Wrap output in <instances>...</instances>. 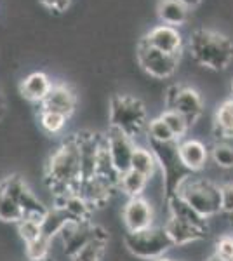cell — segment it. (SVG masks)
Segmentation results:
<instances>
[{"label": "cell", "instance_id": "1", "mask_svg": "<svg viewBox=\"0 0 233 261\" xmlns=\"http://www.w3.org/2000/svg\"><path fill=\"white\" fill-rule=\"evenodd\" d=\"M44 178L53 195L79 190L82 181V164H80V151L75 134L63 141L49 155Z\"/></svg>", "mask_w": 233, "mask_h": 261}, {"label": "cell", "instance_id": "2", "mask_svg": "<svg viewBox=\"0 0 233 261\" xmlns=\"http://www.w3.org/2000/svg\"><path fill=\"white\" fill-rule=\"evenodd\" d=\"M188 50L197 65L213 71L226 70L233 61V40L209 28H198L190 35Z\"/></svg>", "mask_w": 233, "mask_h": 261}, {"label": "cell", "instance_id": "3", "mask_svg": "<svg viewBox=\"0 0 233 261\" xmlns=\"http://www.w3.org/2000/svg\"><path fill=\"white\" fill-rule=\"evenodd\" d=\"M110 127L122 130L134 141L139 136H146L148 119L146 105L138 96L131 94H113L108 108Z\"/></svg>", "mask_w": 233, "mask_h": 261}, {"label": "cell", "instance_id": "4", "mask_svg": "<svg viewBox=\"0 0 233 261\" xmlns=\"http://www.w3.org/2000/svg\"><path fill=\"white\" fill-rule=\"evenodd\" d=\"M177 195L183 199L193 211H197L202 218L209 220L221 213V195L219 185L209 179H192L188 178L177 190Z\"/></svg>", "mask_w": 233, "mask_h": 261}, {"label": "cell", "instance_id": "5", "mask_svg": "<svg viewBox=\"0 0 233 261\" xmlns=\"http://www.w3.org/2000/svg\"><path fill=\"white\" fill-rule=\"evenodd\" d=\"M124 244L131 254L146 261L162 258L174 247L164 226L155 225L141 231H125Z\"/></svg>", "mask_w": 233, "mask_h": 261}, {"label": "cell", "instance_id": "6", "mask_svg": "<svg viewBox=\"0 0 233 261\" xmlns=\"http://www.w3.org/2000/svg\"><path fill=\"white\" fill-rule=\"evenodd\" d=\"M136 60L146 75L157 79V81H165V79H171L179 68L181 56L162 53V50L150 47L143 40H139L136 47Z\"/></svg>", "mask_w": 233, "mask_h": 261}, {"label": "cell", "instance_id": "7", "mask_svg": "<svg viewBox=\"0 0 233 261\" xmlns=\"http://www.w3.org/2000/svg\"><path fill=\"white\" fill-rule=\"evenodd\" d=\"M0 188H2L7 195L12 197V200H14L16 204L19 205L21 211H23L24 218H37V220H42V218L49 213L50 207H47V205L32 192V188L28 187V183L21 178V176L12 174V176L4 178L0 181Z\"/></svg>", "mask_w": 233, "mask_h": 261}, {"label": "cell", "instance_id": "8", "mask_svg": "<svg viewBox=\"0 0 233 261\" xmlns=\"http://www.w3.org/2000/svg\"><path fill=\"white\" fill-rule=\"evenodd\" d=\"M165 105L188 120L190 125L197 124L204 115V99L200 92L190 86H171L165 94Z\"/></svg>", "mask_w": 233, "mask_h": 261}, {"label": "cell", "instance_id": "9", "mask_svg": "<svg viewBox=\"0 0 233 261\" xmlns=\"http://www.w3.org/2000/svg\"><path fill=\"white\" fill-rule=\"evenodd\" d=\"M101 235H108V231L97 223H68L59 233V239H61L65 254L71 259L82 247H86L89 242Z\"/></svg>", "mask_w": 233, "mask_h": 261}, {"label": "cell", "instance_id": "10", "mask_svg": "<svg viewBox=\"0 0 233 261\" xmlns=\"http://www.w3.org/2000/svg\"><path fill=\"white\" fill-rule=\"evenodd\" d=\"M105 140H107L108 153L113 162V167H115L118 174H124L131 169V162H133V155L138 143L122 130L113 127H108Z\"/></svg>", "mask_w": 233, "mask_h": 261}, {"label": "cell", "instance_id": "11", "mask_svg": "<svg viewBox=\"0 0 233 261\" xmlns=\"http://www.w3.org/2000/svg\"><path fill=\"white\" fill-rule=\"evenodd\" d=\"M150 47H155L162 53L174 54V56H181L185 47V39L179 28L169 27V24H157V27L150 28L145 37L141 39Z\"/></svg>", "mask_w": 233, "mask_h": 261}, {"label": "cell", "instance_id": "12", "mask_svg": "<svg viewBox=\"0 0 233 261\" xmlns=\"http://www.w3.org/2000/svg\"><path fill=\"white\" fill-rule=\"evenodd\" d=\"M122 221L127 231H141L155 225L153 205L145 197H134L122 209Z\"/></svg>", "mask_w": 233, "mask_h": 261}, {"label": "cell", "instance_id": "13", "mask_svg": "<svg viewBox=\"0 0 233 261\" xmlns=\"http://www.w3.org/2000/svg\"><path fill=\"white\" fill-rule=\"evenodd\" d=\"M54 197L53 207L61 209L66 216L73 223H89L92 221V214H94V207L84 199V195L79 190H71L65 193H58Z\"/></svg>", "mask_w": 233, "mask_h": 261}, {"label": "cell", "instance_id": "14", "mask_svg": "<svg viewBox=\"0 0 233 261\" xmlns=\"http://www.w3.org/2000/svg\"><path fill=\"white\" fill-rule=\"evenodd\" d=\"M177 155H179L181 166L192 174V172L205 169L209 161V148L204 141L197 138H183L181 141H177Z\"/></svg>", "mask_w": 233, "mask_h": 261}, {"label": "cell", "instance_id": "15", "mask_svg": "<svg viewBox=\"0 0 233 261\" xmlns=\"http://www.w3.org/2000/svg\"><path fill=\"white\" fill-rule=\"evenodd\" d=\"M40 110H49L61 113L63 117L70 119L77 110V94L65 84H53L49 94L40 103Z\"/></svg>", "mask_w": 233, "mask_h": 261}, {"label": "cell", "instance_id": "16", "mask_svg": "<svg viewBox=\"0 0 233 261\" xmlns=\"http://www.w3.org/2000/svg\"><path fill=\"white\" fill-rule=\"evenodd\" d=\"M162 226L165 228V231H167L169 239H171L174 247L188 246V244L204 241L207 237V230L198 228V226L192 225V223L179 220V218H176V216H171V214H169V218L165 220Z\"/></svg>", "mask_w": 233, "mask_h": 261}, {"label": "cell", "instance_id": "17", "mask_svg": "<svg viewBox=\"0 0 233 261\" xmlns=\"http://www.w3.org/2000/svg\"><path fill=\"white\" fill-rule=\"evenodd\" d=\"M79 192L82 193L84 199H86L92 207L99 209V207H105L110 202V199H112L113 193L118 190L113 185L92 176V178L82 179V183H80V187H79Z\"/></svg>", "mask_w": 233, "mask_h": 261}, {"label": "cell", "instance_id": "18", "mask_svg": "<svg viewBox=\"0 0 233 261\" xmlns=\"http://www.w3.org/2000/svg\"><path fill=\"white\" fill-rule=\"evenodd\" d=\"M53 82H50L49 75L44 71H33L27 75L19 84V92L24 99L32 101V103H42L45 96L49 94Z\"/></svg>", "mask_w": 233, "mask_h": 261}, {"label": "cell", "instance_id": "19", "mask_svg": "<svg viewBox=\"0 0 233 261\" xmlns=\"http://www.w3.org/2000/svg\"><path fill=\"white\" fill-rule=\"evenodd\" d=\"M157 16L162 24L179 28L190 21V9L181 0H160L157 6Z\"/></svg>", "mask_w": 233, "mask_h": 261}, {"label": "cell", "instance_id": "20", "mask_svg": "<svg viewBox=\"0 0 233 261\" xmlns=\"http://www.w3.org/2000/svg\"><path fill=\"white\" fill-rule=\"evenodd\" d=\"M131 169L143 174L148 179L153 178L157 169H159V162H157L153 150H151L150 146L136 145V150H134V155H133V162H131Z\"/></svg>", "mask_w": 233, "mask_h": 261}, {"label": "cell", "instance_id": "21", "mask_svg": "<svg viewBox=\"0 0 233 261\" xmlns=\"http://www.w3.org/2000/svg\"><path fill=\"white\" fill-rule=\"evenodd\" d=\"M165 202H167V209H169V214H171V216H176V218H179V220H185L195 226H198V228L207 230L205 218H202L197 211H193V209L190 207L179 195H174L172 199H169Z\"/></svg>", "mask_w": 233, "mask_h": 261}, {"label": "cell", "instance_id": "22", "mask_svg": "<svg viewBox=\"0 0 233 261\" xmlns=\"http://www.w3.org/2000/svg\"><path fill=\"white\" fill-rule=\"evenodd\" d=\"M216 133L219 134L221 141L231 140L233 138V98L224 99L216 110L214 119Z\"/></svg>", "mask_w": 233, "mask_h": 261}, {"label": "cell", "instance_id": "23", "mask_svg": "<svg viewBox=\"0 0 233 261\" xmlns=\"http://www.w3.org/2000/svg\"><path fill=\"white\" fill-rule=\"evenodd\" d=\"M148 178H145L139 172L129 169L124 174H120L118 178V192H122L124 195H127L129 199H134V197H143V192L146 190L148 187Z\"/></svg>", "mask_w": 233, "mask_h": 261}, {"label": "cell", "instance_id": "24", "mask_svg": "<svg viewBox=\"0 0 233 261\" xmlns=\"http://www.w3.org/2000/svg\"><path fill=\"white\" fill-rule=\"evenodd\" d=\"M68 223H73V221H71L61 209L50 207L49 213L42 218V235H45L50 241H54L56 237H59V233H61L63 228H65Z\"/></svg>", "mask_w": 233, "mask_h": 261}, {"label": "cell", "instance_id": "25", "mask_svg": "<svg viewBox=\"0 0 233 261\" xmlns=\"http://www.w3.org/2000/svg\"><path fill=\"white\" fill-rule=\"evenodd\" d=\"M108 241H110V235L96 237L94 241L89 242L86 247H82V249L71 258V261H103L105 256H107Z\"/></svg>", "mask_w": 233, "mask_h": 261}, {"label": "cell", "instance_id": "26", "mask_svg": "<svg viewBox=\"0 0 233 261\" xmlns=\"http://www.w3.org/2000/svg\"><path fill=\"white\" fill-rule=\"evenodd\" d=\"M159 117L165 122V124H167V127L171 129V133L174 134V138L177 141H181L183 138H186L190 127H192V125L188 124V120H186L181 113L172 110V108H165Z\"/></svg>", "mask_w": 233, "mask_h": 261}, {"label": "cell", "instance_id": "27", "mask_svg": "<svg viewBox=\"0 0 233 261\" xmlns=\"http://www.w3.org/2000/svg\"><path fill=\"white\" fill-rule=\"evenodd\" d=\"M209 159L219 169H233V145L228 141H216L209 148Z\"/></svg>", "mask_w": 233, "mask_h": 261}, {"label": "cell", "instance_id": "28", "mask_svg": "<svg viewBox=\"0 0 233 261\" xmlns=\"http://www.w3.org/2000/svg\"><path fill=\"white\" fill-rule=\"evenodd\" d=\"M50 247L53 241L45 235H40L35 241L24 244V254L28 261H47L50 259Z\"/></svg>", "mask_w": 233, "mask_h": 261}, {"label": "cell", "instance_id": "29", "mask_svg": "<svg viewBox=\"0 0 233 261\" xmlns=\"http://www.w3.org/2000/svg\"><path fill=\"white\" fill-rule=\"evenodd\" d=\"M146 136H148V143H171V141H177L174 138V134L171 133V129L167 127V124L160 119V117H155L148 122L146 125Z\"/></svg>", "mask_w": 233, "mask_h": 261}, {"label": "cell", "instance_id": "30", "mask_svg": "<svg viewBox=\"0 0 233 261\" xmlns=\"http://www.w3.org/2000/svg\"><path fill=\"white\" fill-rule=\"evenodd\" d=\"M23 218L24 216H23V211L19 209V205L12 200L11 195H7V193L0 188V221L19 223Z\"/></svg>", "mask_w": 233, "mask_h": 261}, {"label": "cell", "instance_id": "31", "mask_svg": "<svg viewBox=\"0 0 233 261\" xmlns=\"http://www.w3.org/2000/svg\"><path fill=\"white\" fill-rule=\"evenodd\" d=\"M66 117H63L61 113L56 112H49V110H40L39 122L42 125V129L49 134H59L66 125Z\"/></svg>", "mask_w": 233, "mask_h": 261}, {"label": "cell", "instance_id": "32", "mask_svg": "<svg viewBox=\"0 0 233 261\" xmlns=\"http://www.w3.org/2000/svg\"><path fill=\"white\" fill-rule=\"evenodd\" d=\"M16 226L24 244L35 241L42 235V220H37V218H23L19 223H16Z\"/></svg>", "mask_w": 233, "mask_h": 261}, {"label": "cell", "instance_id": "33", "mask_svg": "<svg viewBox=\"0 0 233 261\" xmlns=\"http://www.w3.org/2000/svg\"><path fill=\"white\" fill-rule=\"evenodd\" d=\"M214 254L224 261H233V235H221L216 241Z\"/></svg>", "mask_w": 233, "mask_h": 261}, {"label": "cell", "instance_id": "34", "mask_svg": "<svg viewBox=\"0 0 233 261\" xmlns=\"http://www.w3.org/2000/svg\"><path fill=\"white\" fill-rule=\"evenodd\" d=\"M219 195H221V213L233 214V183L219 185Z\"/></svg>", "mask_w": 233, "mask_h": 261}, {"label": "cell", "instance_id": "35", "mask_svg": "<svg viewBox=\"0 0 233 261\" xmlns=\"http://www.w3.org/2000/svg\"><path fill=\"white\" fill-rule=\"evenodd\" d=\"M44 7H47L50 11H56V12H65L70 7L71 0H39Z\"/></svg>", "mask_w": 233, "mask_h": 261}, {"label": "cell", "instance_id": "36", "mask_svg": "<svg viewBox=\"0 0 233 261\" xmlns=\"http://www.w3.org/2000/svg\"><path fill=\"white\" fill-rule=\"evenodd\" d=\"M181 2H183L185 6L188 7L190 11H192V9H195V7H198V6H200V2H202V0H181Z\"/></svg>", "mask_w": 233, "mask_h": 261}, {"label": "cell", "instance_id": "37", "mask_svg": "<svg viewBox=\"0 0 233 261\" xmlns=\"http://www.w3.org/2000/svg\"><path fill=\"white\" fill-rule=\"evenodd\" d=\"M205 261H224V259H223V258H219V256H216L214 252H213V254H211Z\"/></svg>", "mask_w": 233, "mask_h": 261}, {"label": "cell", "instance_id": "38", "mask_svg": "<svg viewBox=\"0 0 233 261\" xmlns=\"http://www.w3.org/2000/svg\"><path fill=\"white\" fill-rule=\"evenodd\" d=\"M155 261H176V259H172V258H167V256H162V258H159V259H155Z\"/></svg>", "mask_w": 233, "mask_h": 261}, {"label": "cell", "instance_id": "39", "mask_svg": "<svg viewBox=\"0 0 233 261\" xmlns=\"http://www.w3.org/2000/svg\"><path fill=\"white\" fill-rule=\"evenodd\" d=\"M231 96H233V81H231Z\"/></svg>", "mask_w": 233, "mask_h": 261}, {"label": "cell", "instance_id": "40", "mask_svg": "<svg viewBox=\"0 0 233 261\" xmlns=\"http://www.w3.org/2000/svg\"><path fill=\"white\" fill-rule=\"evenodd\" d=\"M47 261H50V259H47Z\"/></svg>", "mask_w": 233, "mask_h": 261}, {"label": "cell", "instance_id": "41", "mask_svg": "<svg viewBox=\"0 0 233 261\" xmlns=\"http://www.w3.org/2000/svg\"><path fill=\"white\" fill-rule=\"evenodd\" d=\"M231 98H233V96H231Z\"/></svg>", "mask_w": 233, "mask_h": 261}]
</instances>
